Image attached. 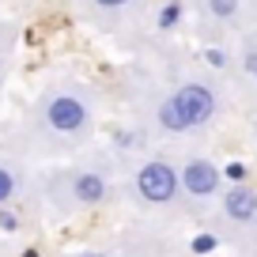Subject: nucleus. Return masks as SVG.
Listing matches in <instances>:
<instances>
[{
	"label": "nucleus",
	"instance_id": "f257e3e1",
	"mask_svg": "<svg viewBox=\"0 0 257 257\" xmlns=\"http://www.w3.org/2000/svg\"><path fill=\"white\" fill-rule=\"evenodd\" d=\"M212 113H216V95L204 83H185L182 91H174L159 106V125L170 133H185V128L204 125Z\"/></svg>",
	"mask_w": 257,
	"mask_h": 257
},
{
	"label": "nucleus",
	"instance_id": "f03ea898",
	"mask_svg": "<svg viewBox=\"0 0 257 257\" xmlns=\"http://www.w3.org/2000/svg\"><path fill=\"white\" fill-rule=\"evenodd\" d=\"M178 189H182V185H178V170L170 167V163L152 159V163H144V167H140V174H137V193L144 197L148 204H167V201H174Z\"/></svg>",
	"mask_w": 257,
	"mask_h": 257
},
{
	"label": "nucleus",
	"instance_id": "7ed1b4c3",
	"mask_svg": "<svg viewBox=\"0 0 257 257\" xmlns=\"http://www.w3.org/2000/svg\"><path fill=\"white\" fill-rule=\"evenodd\" d=\"M46 121L57 133H80V128L87 125V106H83L80 98H72V95H57V98H49V106H46Z\"/></svg>",
	"mask_w": 257,
	"mask_h": 257
},
{
	"label": "nucleus",
	"instance_id": "20e7f679",
	"mask_svg": "<svg viewBox=\"0 0 257 257\" xmlns=\"http://www.w3.org/2000/svg\"><path fill=\"white\" fill-rule=\"evenodd\" d=\"M178 185H182L185 193H193V197H212V193L219 189V170H216V163H208V159H189V163H185V170L178 174Z\"/></svg>",
	"mask_w": 257,
	"mask_h": 257
},
{
	"label": "nucleus",
	"instance_id": "39448f33",
	"mask_svg": "<svg viewBox=\"0 0 257 257\" xmlns=\"http://www.w3.org/2000/svg\"><path fill=\"white\" fill-rule=\"evenodd\" d=\"M223 212L231 219H238V223L253 219L257 216V193L249 189V185H231V193L223 197Z\"/></svg>",
	"mask_w": 257,
	"mask_h": 257
},
{
	"label": "nucleus",
	"instance_id": "423d86ee",
	"mask_svg": "<svg viewBox=\"0 0 257 257\" xmlns=\"http://www.w3.org/2000/svg\"><path fill=\"white\" fill-rule=\"evenodd\" d=\"M106 178L102 174H95V170H83V174H76V182H72V197L80 204H98L106 197Z\"/></svg>",
	"mask_w": 257,
	"mask_h": 257
},
{
	"label": "nucleus",
	"instance_id": "0eeeda50",
	"mask_svg": "<svg viewBox=\"0 0 257 257\" xmlns=\"http://www.w3.org/2000/svg\"><path fill=\"white\" fill-rule=\"evenodd\" d=\"M208 12L219 19H231L234 12H238V0H208Z\"/></svg>",
	"mask_w": 257,
	"mask_h": 257
},
{
	"label": "nucleus",
	"instance_id": "6e6552de",
	"mask_svg": "<svg viewBox=\"0 0 257 257\" xmlns=\"http://www.w3.org/2000/svg\"><path fill=\"white\" fill-rule=\"evenodd\" d=\"M12 197H16V178H12L4 167H0V204L12 201Z\"/></svg>",
	"mask_w": 257,
	"mask_h": 257
},
{
	"label": "nucleus",
	"instance_id": "1a4fd4ad",
	"mask_svg": "<svg viewBox=\"0 0 257 257\" xmlns=\"http://www.w3.org/2000/svg\"><path fill=\"white\" fill-rule=\"evenodd\" d=\"M178 16H182V8H178V4H167V8L159 12V27H174Z\"/></svg>",
	"mask_w": 257,
	"mask_h": 257
},
{
	"label": "nucleus",
	"instance_id": "9d476101",
	"mask_svg": "<svg viewBox=\"0 0 257 257\" xmlns=\"http://www.w3.org/2000/svg\"><path fill=\"white\" fill-rule=\"evenodd\" d=\"M212 249H216V238H212V234H197V238H193V253H212Z\"/></svg>",
	"mask_w": 257,
	"mask_h": 257
},
{
	"label": "nucleus",
	"instance_id": "9b49d317",
	"mask_svg": "<svg viewBox=\"0 0 257 257\" xmlns=\"http://www.w3.org/2000/svg\"><path fill=\"white\" fill-rule=\"evenodd\" d=\"M242 174H246L242 163H231V167H227V178H234V182H242Z\"/></svg>",
	"mask_w": 257,
	"mask_h": 257
},
{
	"label": "nucleus",
	"instance_id": "f8f14e48",
	"mask_svg": "<svg viewBox=\"0 0 257 257\" xmlns=\"http://www.w3.org/2000/svg\"><path fill=\"white\" fill-rule=\"evenodd\" d=\"M98 8H121V4H128V0H95Z\"/></svg>",
	"mask_w": 257,
	"mask_h": 257
},
{
	"label": "nucleus",
	"instance_id": "ddd939ff",
	"mask_svg": "<svg viewBox=\"0 0 257 257\" xmlns=\"http://www.w3.org/2000/svg\"><path fill=\"white\" fill-rule=\"evenodd\" d=\"M208 64H216V68H219V64H223V53H219V49H208Z\"/></svg>",
	"mask_w": 257,
	"mask_h": 257
},
{
	"label": "nucleus",
	"instance_id": "4468645a",
	"mask_svg": "<svg viewBox=\"0 0 257 257\" xmlns=\"http://www.w3.org/2000/svg\"><path fill=\"white\" fill-rule=\"evenodd\" d=\"M76 257H106V253H98V249H87V253H76Z\"/></svg>",
	"mask_w": 257,
	"mask_h": 257
},
{
	"label": "nucleus",
	"instance_id": "2eb2a0df",
	"mask_svg": "<svg viewBox=\"0 0 257 257\" xmlns=\"http://www.w3.org/2000/svg\"><path fill=\"white\" fill-rule=\"evenodd\" d=\"M23 257H38V249H27V253H23Z\"/></svg>",
	"mask_w": 257,
	"mask_h": 257
}]
</instances>
